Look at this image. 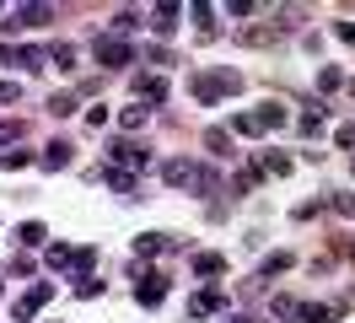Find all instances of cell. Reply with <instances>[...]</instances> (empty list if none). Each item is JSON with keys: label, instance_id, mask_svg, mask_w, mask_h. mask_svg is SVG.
Returning a JSON list of instances; mask_svg holds the SVG:
<instances>
[{"label": "cell", "instance_id": "e575fe53", "mask_svg": "<svg viewBox=\"0 0 355 323\" xmlns=\"http://www.w3.org/2000/svg\"><path fill=\"white\" fill-rule=\"evenodd\" d=\"M334 210H339V215H355V199H350V194H334Z\"/></svg>", "mask_w": 355, "mask_h": 323}, {"label": "cell", "instance_id": "4dcf8cb0", "mask_svg": "<svg viewBox=\"0 0 355 323\" xmlns=\"http://www.w3.org/2000/svg\"><path fill=\"white\" fill-rule=\"evenodd\" d=\"M280 270H291V254H269L264 258V275H280Z\"/></svg>", "mask_w": 355, "mask_h": 323}, {"label": "cell", "instance_id": "ac0fdd59", "mask_svg": "<svg viewBox=\"0 0 355 323\" xmlns=\"http://www.w3.org/2000/svg\"><path fill=\"white\" fill-rule=\"evenodd\" d=\"M205 151H216V156H232V135H226V129H205Z\"/></svg>", "mask_w": 355, "mask_h": 323}, {"label": "cell", "instance_id": "83f0119b", "mask_svg": "<svg viewBox=\"0 0 355 323\" xmlns=\"http://www.w3.org/2000/svg\"><path fill=\"white\" fill-rule=\"evenodd\" d=\"M334 146H339V151H355V124H339V129H334Z\"/></svg>", "mask_w": 355, "mask_h": 323}, {"label": "cell", "instance_id": "4316f807", "mask_svg": "<svg viewBox=\"0 0 355 323\" xmlns=\"http://www.w3.org/2000/svg\"><path fill=\"white\" fill-rule=\"evenodd\" d=\"M232 135H243V140H253V135H259V124H253V113H243V119H232Z\"/></svg>", "mask_w": 355, "mask_h": 323}, {"label": "cell", "instance_id": "52a82bcc", "mask_svg": "<svg viewBox=\"0 0 355 323\" xmlns=\"http://www.w3.org/2000/svg\"><path fill=\"white\" fill-rule=\"evenodd\" d=\"M135 301H140V307H162V301H167V275H140Z\"/></svg>", "mask_w": 355, "mask_h": 323}, {"label": "cell", "instance_id": "603a6c76", "mask_svg": "<svg viewBox=\"0 0 355 323\" xmlns=\"http://www.w3.org/2000/svg\"><path fill=\"white\" fill-rule=\"evenodd\" d=\"M49 113H54V119L76 113V97H70V92H54V97H49Z\"/></svg>", "mask_w": 355, "mask_h": 323}, {"label": "cell", "instance_id": "7c38bea8", "mask_svg": "<svg viewBox=\"0 0 355 323\" xmlns=\"http://www.w3.org/2000/svg\"><path fill=\"white\" fill-rule=\"evenodd\" d=\"M135 254H140V258H156V254H167V237H156V232H140V237H135Z\"/></svg>", "mask_w": 355, "mask_h": 323}, {"label": "cell", "instance_id": "8fae6325", "mask_svg": "<svg viewBox=\"0 0 355 323\" xmlns=\"http://www.w3.org/2000/svg\"><path fill=\"white\" fill-rule=\"evenodd\" d=\"M70 162H76V146H70V140H49L44 167H70Z\"/></svg>", "mask_w": 355, "mask_h": 323}, {"label": "cell", "instance_id": "277c9868", "mask_svg": "<svg viewBox=\"0 0 355 323\" xmlns=\"http://www.w3.org/2000/svg\"><path fill=\"white\" fill-rule=\"evenodd\" d=\"M92 54H97V65H103V70H124V65L135 60V49L124 38H97L92 43Z\"/></svg>", "mask_w": 355, "mask_h": 323}, {"label": "cell", "instance_id": "ffe728a7", "mask_svg": "<svg viewBox=\"0 0 355 323\" xmlns=\"http://www.w3.org/2000/svg\"><path fill=\"white\" fill-rule=\"evenodd\" d=\"M49 60L60 65V70H76V49L70 43H49Z\"/></svg>", "mask_w": 355, "mask_h": 323}, {"label": "cell", "instance_id": "7402d4cb", "mask_svg": "<svg viewBox=\"0 0 355 323\" xmlns=\"http://www.w3.org/2000/svg\"><path fill=\"white\" fill-rule=\"evenodd\" d=\"M103 178H108V189H119V194H130V189H135V172H124V167H108Z\"/></svg>", "mask_w": 355, "mask_h": 323}, {"label": "cell", "instance_id": "d6a6232c", "mask_svg": "<svg viewBox=\"0 0 355 323\" xmlns=\"http://www.w3.org/2000/svg\"><path fill=\"white\" fill-rule=\"evenodd\" d=\"M22 97V81H0V103H17Z\"/></svg>", "mask_w": 355, "mask_h": 323}, {"label": "cell", "instance_id": "4fadbf2b", "mask_svg": "<svg viewBox=\"0 0 355 323\" xmlns=\"http://www.w3.org/2000/svg\"><path fill=\"white\" fill-rule=\"evenodd\" d=\"M296 318H307V323H334V318H339V301H329V307H323V301H312V307H302Z\"/></svg>", "mask_w": 355, "mask_h": 323}, {"label": "cell", "instance_id": "836d02e7", "mask_svg": "<svg viewBox=\"0 0 355 323\" xmlns=\"http://www.w3.org/2000/svg\"><path fill=\"white\" fill-rule=\"evenodd\" d=\"M173 22H178V6H162V11H156V27H162V33H167Z\"/></svg>", "mask_w": 355, "mask_h": 323}, {"label": "cell", "instance_id": "3957f363", "mask_svg": "<svg viewBox=\"0 0 355 323\" xmlns=\"http://www.w3.org/2000/svg\"><path fill=\"white\" fill-rule=\"evenodd\" d=\"M49 301H54V285H49V280H38V285H27L22 297H17V307H11V313H17V318H38V313H44Z\"/></svg>", "mask_w": 355, "mask_h": 323}, {"label": "cell", "instance_id": "9c48e42d", "mask_svg": "<svg viewBox=\"0 0 355 323\" xmlns=\"http://www.w3.org/2000/svg\"><path fill=\"white\" fill-rule=\"evenodd\" d=\"M253 124H259V135H264V129H286V108H280V103H264L259 113H253Z\"/></svg>", "mask_w": 355, "mask_h": 323}, {"label": "cell", "instance_id": "2e32d148", "mask_svg": "<svg viewBox=\"0 0 355 323\" xmlns=\"http://www.w3.org/2000/svg\"><path fill=\"white\" fill-rule=\"evenodd\" d=\"M44 22H54V6H27L17 17V27H44Z\"/></svg>", "mask_w": 355, "mask_h": 323}, {"label": "cell", "instance_id": "cb8c5ba5", "mask_svg": "<svg viewBox=\"0 0 355 323\" xmlns=\"http://www.w3.org/2000/svg\"><path fill=\"white\" fill-rule=\"evenodd\" d=\"M76 297H81V301L103 297V280H97V275H81V280H76Z\"/></svg>", "mask_w": 355, "mask_h": 323}, {"label": "cell", "instance_id": "d4e9b609", "mask_svg": "<svg viewBox=\"0 0 355 323\" xmlns=\"http://www.w3.org/2000/svg\"><path fill=\"white\" fill-rule=\"evenodd\" d=\"M302 135H323V113L318 108H302Z\"/></svg>", "mask_w": 355, "mask_h": 323}, {"label": "cell", "instance_id": "8d00e7d4", "mask_svg": "<svg viewBox=\"0 0 355 323\" xmlns=\"http://www.w3.org/2000/svg\"><path fill=\"white\" fill-rule=\"evenodd\" d=\"M232 323H259V318H232Z\"/></svg>", "mask_w": 355, "mask_h": 323}, {"label": "cell", "instance_id": "6da1fadb", "mask_svg": "<svg viewBox=\"0 0 355 323\" xmlns=\"http://www.w3.org/2000/svg\"><path fill=\"white\" fill-rule=\"evenodd\" d=\"M237 92H243L237 70H205V76H194V103H221V97H237Z\"/></svg>", "mask_w": 355, "mask_h": 323}, {"label": "cell", "instance_id": "484cf974", "mask_svg": "<svg viewBox=\"0 0 355 323\" xmlns=\"http://www.w3.org/2000/svg\"><path fill=\"white\" fill-rule=\"evenodd\" d=\"M194 27H200V38H216L210 27H216V17H210V6H194Z\"/></svg>", "mask_w": 355, "mask_h": 323}, {"label": "cell", "instance_id": "d590c367", "mask_svg": "<svg viewBox=\"0 0 355 323\" xmlns=\"http://www.w3.org/2000/svg\"><path fill=\"white\" fill-rule=\"evenodd\" d=\"M339 38H345V43H355V22H339Z\"/></svg>", "mask_w": 355, "mask_h": 323}, {"label": "cell", "instance_id": "8992f818", "mask_svg": "<svg viewBox=\"0 0 355 323\" xmlns=\"http://www.w3.org/2000/svg\"><path fill=\"white\" fill-rule=\"evenodd\" d=\"M108 162H124V172H140L146 162H151V146H140V140H113Z\"/></svg>", "mask_w": 355, "mask_h": 323}, {"label": "cell", "instance_id": "f546056e", "mask_svg": "<svg viewBox=\"0 0 355 323\" xmlns=\"http://www.w3.org/2000/svg\"><path fill=\"white\" fill-rule=\"evenodd\" d=\"M92 264H97V254H92V248H76V254H70V270H92Z\"/></svg>", "mask_w": 355, "mask_h": 323}, {"label": "cell", "instance_id": "5bb4252c", "mask_svg": "<svg viewBox=\"0 0 355 323\" xmlns=\"http://www.w3.org/2000/svg\"><path fill=\"white\" fill-rule=\"evenodd\" d=\"M44 221H22V226H17V242H22V248H38V242H44Z\"/></svg>", "mask_w": 355, "mask_h": 323}, {"label": "cell", "instance_id": "44dd1931", "mask_svg": "<svg viewBox=\"0 0 355 323\" xmlns=\"http://www.w3.org/2000/svg\"><path fill=\"white\" fill-rule=\"evenodd\" d=\"M146 119H151V113H146V103H130L124 113H119V124H124V129H140Z\"/></svg>", "mask_w": 355, "mask_h": 323}, {"label": "cell", "instance_id": "ba28073f", "mask_svg": "<svg viewBox=\"0 0 355 323\" xmlns=\"http://www.w3.org/2000/svg\"><path fill=\"white\" fill-rule=\"evenodd\" d=\"M135 92H140V103H162V97H167V81H162V76H135Z\"/></svg>", "mask_w": 355, "mask_h": 323}, {"label": "cell", "instance_id": "5b68a950", "mask_svg": "<svg viewBox=\"0 0 355 323\" xmlns=\"http://www.w3.org/2000/svg\"><path fill=\"white\" fill-rule=\"evenodd\" d=\"M44 49H33V43H6V49H0V65H17V70H27V76H33V70H44Z\"/></svg>", "mask_w": 355, "mask_h": 323}, {"label": "cell", "instance_id": "30bf717a", "mask_svg": "<svg viewBox=\"0 0 355 323\" xmlns=\"http://www.w3.org/2000/svg\"><path fill=\"white\" fill-rule=\"evenodd\" d=\"M259 167H264V172H269V178H286V172H291V167H296V162H291L286 151H275V146H269V151H264V156H259Z\"/></svg>", "mask_w": 355, "mask_h": 323}, {"label": "cell", "instance_id": "74e56055", "mask_svg": "<svg viewBox=\"0 0 355 323\" xmlns=\"http://www.w3.org/2000/svg\"><path fill=\"white\" fill-rule=\"evenodd\" d=\"M350 92H355V86H350Z\"/></svg>", "mask_w": 355, "mask_h": 323}, {"label": "cell", "instance_id": "e0dca14e", "mask_svg": "<svg viewBox=\"0 0 355 323\" xmlns=\"http://www.w3.org/2000/svg\"><path fill=\"white\" fill-rule=\"evenodd\" d=\"M339 86H345V70H339V65H323V70H318V92H339Z\"/></svg>", "mask_w": 355, "mask_h": 323}, {"label": "cell", "instance_id": "7a4b0ae2", "mask_svg": "<svg viewBox=\"0 0 355 323\" xmlns=\"http://www.w3.org/2000/svg\"><path fill=\"white\" fill-rule=\"evenodd\" d=\"M162 178H167L173 189H189V194H210V189H216V172H210V167H194V162H183V156L167 162Z\"/></svg>", "mask_w": 355, "mask_h": 323}, {"label": "cell", "instance_id": "d6986e66", "mask_svg": "<svg viewBox=\"0 0 355 323\" xmlns=\"http://www.w3.org/2000/svg\"><path fill=\"white\" fill-rule=\"evenodd\" d=\"M221 291H216V285H210V291H200V297H194V318H205V313H216V307H221Z\"/></svg>", "mask_w": 355, "mask_h": 323}, {"label": "cell", "instance_id": "9a60e30c", "mask_svg": "<svg viewBox=\"0 0 355 323\" xmlns=\"http://www.w3.org/2000/svg\"><path fill=\"white\" fill-rule=\"evenodd\" d=\"M221 270H226V258H221V254H200V258H194V275H205V280H216Z\"/></svg>", "mask_w": 355, "mask_h": 323}, {"label": "cell", "instance_id": "1f68e13d", "mask_svg": "<svg viewBox=\"0 0 355 323\" xmlns=\"http://www.w3.org/2000/svg\"><path fill=\"white\" fill-rule=\"evenodd\" d=\"M275 313H280V318H296V313H302V301H291V297H275Z\"/></svg>", "mask_w": 355, "mask_h": 323}, {"label": "cell", "instance_id": "f1b7e54d", "mask_svg": "<svg viewBox=\"0 0 355 323\" xmlns=\"http://www.w3.org/2000/svg\"><path fill=\"white\" fill-rule=\"evenodd\" d=\"M49 270H70V248L54 242V248H49Z\"/></svg>", "mask_w": 355, "mask_h": 323}]
</instances>
